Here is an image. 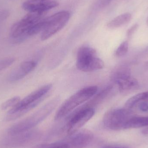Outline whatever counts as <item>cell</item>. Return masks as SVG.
<instances>
[{"label":"cell","mask_w":148,"mask_h":148,"mask_svg":"<svg viewBox=\"0 0 148 148\" xmlns=\"http://www.w3.org/2000/svg\"><path fill=\"white\" fill-rule=\"evenodd\" d=\"M52 84H47L28 95L9 110L4 118L5 121L16 120L36 107L46 98L52 88Z\"/></svg>","instance_id":"1"},{"label":"cell","mask_w":148,"mask_h":148,"mask_svg":"<svg viewBox=\"0 0 148 148\" xmlns=\"http://www.w3.org/2000/svg\"><path fill=\"white\" fill-rule=\"evenodd\" d=\"M60 101V97L52 99L32 115L10 127L8 130V134H14L29 130L47 117L56 108Z\"/></svg>","instance_id":"2"},{"label":"cell","mask_w":148,"mask_h":148,"mask_svg":"<svg viewBox=\"0 0 148 148\" xmlns=\"http://www.w3.org/2000/svg\"><path fill=\"white\" fill-rule=\"evenodd\" d=\"M45 13H29L14 23L10 28V36L13 43H21L29 38L31 29L43 19Z\"/></svg>","instance_id":"3"},{"label":"cell","mask_w":148,"mask_h":148,"mask_svg":"<svg viewBox=\"0 0 148 148\" xmlns=\"http://www.w3.org/2000/svg\"><path fill=\"white\" fill-rule=\"evenodd\" d=\"M97 90V86H90L77 91L62 104L56 114L55 120L58 121L65 117L77 107L94 96Z\"/></svg>","instance_id":"4"},{"label":"cell","mask_w":148,"mask_h":148,"mask_svg":"<svg viewBox=\"0 0 148 148\" xmlns=\"http://www.w3.org/2000/svg\"><path fill=\"white\" fill-rule=\"evenodd\" d=\"M76 67L84 72H91L102 69L104 64L97 55L95 49L88 46L81 47L77 54Z\"/></svg>","instance_id":"5"},{"label":"cell","mask_w":148,"mask_h":148,"mask_svg":"<svg viewBox=\"0 0 148 148\" xmlns=\"http://www.w3.org/2000/svg\"><path fill=\"white\" fill-rule=\"evenodd\" d=\"M134 116L131 109L127 108L112 109L104 114L103 123L108 129L121 130L127 129L130 120Z\"/></svg>","instance_id":"6"},{"label":"cell","mask_w":148,"mask_h":148,"mask_svg":"<svg viewBox=\"0 0 148 148\" xmlns=\"http://www.w3.org/2000/svg\"><path fill=\"white\" fill-rule=\"evenodd\" d=\"M70 18V12L66 10L60 11L48 17L47 26L41 35L42 40H48L61 30L66 26Z\"/></svg>","instance_id":"7"},{"label":"cell","mask_w":148,"mask_h":148,"mask_svg":"<svg viewBox=\"0 0 148 148\" xmlns=\"http://www.w3.org/2000/svg\"><path fill=\"white\" fill-rule=\"evenodd\" d=\"M95 110L90 107L81 108L70 117L66 124L69 135L75 134L88 122L94 116Z\"/></svg>","instance_id":"8"},{"label":"cell","mask_w":148,"mask_h":148,"mask_svg":"<svg viewBox=\"0 0 148 148\" xmlns=\"http://www.w3.org/2000/svg\"><path fill=\"white\" fill-rule=\"evenodd\" d=\"M36 134L28 131L14 134H8L3 140L2 146L5 148H19L31 142Z\"/></svg>","instance_id":"9"},{"label":"cell","mask_w":148,"mask_h":148,"mask_svg":"<svg viewBox=\"0 0 148 148\" xmlns=\"http://www.w3.org/2000/svg\"><path fill=\"white\" fill-rule=\"evenodd\" d=\"M59 4L56 0H27L23 3L22 8L29 13H45Z\"/></svg>","instance_id":"10"},{"label":"cell","mask_w":148,"mask_h":148,"mask_svg":"<svg viewBox=\"0 0 148 148\" xmlns=\"http://www.w3.org/2000/svg\"><path fill=\"white\" fill-rule=\"evenodd\" d=\"M93 138L94 135L91 131L79 130L66 139L71 148H84L91 142Z\"/></svg>","instance_id":"11"},{"label":"cell","mask_w":148,"mask_h":148,"mask_svg":"<svg viewBox=\"0 0 148 148\" xmlns=\"http://www.w3.org/2000/svg\"><path fill=\"white\" fill-rule=\"evenodd\" d=\"M36 66V63L34 61L23 62L9 74L8 80L13 82L19 81L30 73Z\"/></svg>","instance_id":"12"},{"label":"cell","mask_w":148,"mask_h":148,"mask_svg":"<svg viewBox=\"0 0 148 148\" xmlns=\"http://www.w3.org/2000/svg\"><path fill=\"white\" fill-rule=\"evenodd\" d=\"M116 83L118 85L120 92L124 95L135 91L140 88L138 81L132 76L121 79Z\"/></svg>","instance_id":"13"},{"label":"cell","mask_w":148,"mask_h":148,"mask_svg":"<svg viewBox=\"0 0 148 148\" xmlns=\"http://www.w3.org/2000/svg\"><path fill=\"white\" fill-rule=\"evenodd\" d=\"M131 18L132 15L130 13L122 14L109 22L107 24V27L111 29L117 28L128 23Z\"/></svg>","instance_id":"14"},{"label":"cell","mask_w":148,"mask_h":148,"mask_svg":"<svg viewBox=\"0 0 148 148\" xmlns=\"http://www.w3.org/2000/svg\"><path fill=\"white\" fill-rule=\"evenodd\" d=\"M147 91L141 92L133 96L127 101L125 103V108L131 109L141 102H147Z\"/></svg>","instance_id":"15"},{"label":"cell","mask_w":148,"mask_h":148,"mask_svg":"<svg viewBox=\"0 0 148 148\" xmlns=\"http://www.w3.org/2000/svg\"><path fill=\"white\" fill-rule=\"evenodd\" d=\"M148 126V116H133L129 121L127 129L136 128Z\"/></svg>","instance_id":"16"},{"label":"cell","mask_w":148,"mask_h":148,"mask_svg":"<svg viewBox=\"0 0 148 148\" xmlns=\"http://www.w3.org/2000/svg\"><path fill=\"white\" fill-rule=\"evenodd\" d=\"M130 69L126 66L121 67L117 69L112 75V79L115 83L125 77L131 76Z\"/></svg>","instance_id":"17"},{"label":"cell","mask_w":148,"mask_h":148,"mask_svg":"<svg viewBox=\"0 0 148 148\" xmlns=\"http://www.w3.org/2000/svg\"><path fill=\"white\" fill-rule=\"evenodd\" d=\"M36 148H71L66 139L50 144H43Z\"/></svg>","instance_id":"18"},{"label":"cell","mask_w":148,"mask_h":148,"mask_svg":"<svg viewBox=\"0 0 148 148\" xmlns=\"http://www.w3.org/2000/svg\"><path fill=\"white\" fill-rule=\"evenodd\" d=\"M21 100L20 97L18 96L14 97L6 101L1 104V108L3 110H6L8 108H11L16 104H17Z\"/></svg>","instance_id":"19"},{"label":"cell","mask_w":148,"mask_h":148,"mask_svg":"<svg viewBox=\"0 0 148 148\" xmlns=\"http://www.w3.org/2000/svg\"><path fill=\"white\" fill-rule=\"evenodd\" d=\"M129 44L127 41L122 42L116 51L115 55L117 57H122L125 56L128 51Z\"/></svg>","instance_id":"20"},{"label":"cell","mask_w":148,"mask_h":148,"mask_svg":"<svg viewBox=\"0 0 148 148\" xmlns=\"http://www.w3.org/2000/svg\"><path fill=\"white\" fill-rule=\"evenodd\" d=\"M15 61L14 58H7L0 60V72L12 65Z\"/></svg>","instance_id":"21"},{"label":"cell","mask_w":148,"mask_h":148,"mask_svg":"<svg viewBox=\"0 0 148 148\" xmlns=\"http://www.w3.org/2000/svg\"><path fill=\"white\" fill-rule=\"evenodd\" d=\"M138 27V24H136L133 25L129 29H128L127 31V36L128 38H130V37L134 34V33L135 32V31H136Z\"/></svg>","instance_id":"22"},{"label":"cell","mask_w":148,"mask_h":148,"mask_svg":"<svg viewBox=\"0 0 148 148\" xmlns=\"http://www.w3.org/2000/svg\"><path fill=\"white\" fill-rule=\"evenodd\" d=\"M10 15V12L8 10H3L0 11V22L7 19Z\"/></svg>","instance_id":"23"},{"label":"cell","mask_w":148,"mask_h":148,"mask_svg":"<svg viewBox=\"0 0 148 148\" xmlns=\"http://www.w3.org/2000/svg\"><path fill=\"white\" fill-rule=\"evenodd\" d=\"M139 108L141 111L147 112L148 111V102L143 101L139 103Z\"/></svg>","instance_id":"24"},{"label":"cell","mask_w":148,"mask_h":148,"mask_svg":"<svg viewBox=\"0 0 148 148\" xmlns=\"http://www.w3.org/2000/svg\"><path fill=\"white\" fill-rule=\"evenodd\" d=\"M112 0H102L100 3L101 6H105L108 4Z\"/></svg>","instance_id":"25"},{"label":"cell","mask_w":148,"mask_h":148,"mask_svg":"<svg viewBox=\"0 0 148 148\" xmlns=\"http://www.w3.org/2000/svg\"><path fill=\"white\" fill-rule=\"evenodd\" d=\"M102 148H127L124 147H115V146H106V147H103Z\"/></svg>","instance_id":"26"},{"label":"cell","mask_w":148,"mask_h":148,"mask_svg":"<svg viewBox=\"0 0 148 148\" xmlns=\"http://www.w3.org/2000/svg\"><path fill=\"white\" fill-rule=\"evenodd\" d=\"M147 25L148 26V17L147 19Z\"/></svg>","instance_id":"27"},{"label":"cell","mask_w":148,"mask_h":148,"mask_svg":"<svg viewBox=\"0 0 148 148\" xmlns=\"http://www.w3.org/2000/svg\"><path fill=\"white\" fill-rule=\"evenodd\" d=\"M147 64H148V62Z\"/></svg>","instance_id":"28"}]
</instances>
